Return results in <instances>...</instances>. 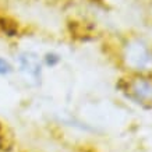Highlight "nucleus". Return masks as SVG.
<instances>
[{
    "label": "nucleus",
    "instance_id": "nucleus-2",
    "mask_svg": "<svg viewBox=\"0 0 152 152\" xmlns=\"http://www.w3.org/2000/svg\"><path fill=\"white\" fill-rule=\"evenodd\" d=\"M126 63L135 70L152 67V55L141 43H131L126 50Z\"/></svg>",
    "mask_w": 152,
    "mask_h": 152
},
{
    "label": "nucleus",
    "instance_id": "nucleus-3",
    "mask_svg": "<svg viewBox=\"0 0 152 152\" xmlns=\"http://www.w3.org/2000/svg\"><path fill=\"white\" fill-rule=\"evenodd\" d=\"M20 63H21V69L28 77L34 80H38L41 77V66L38 61L37 56L31 55V53H24L20 57Z\"/></svg>",
    "mask_w": 152,
    "mask_h": 152
},
{
    "label": "nucleus",
    "instance_id": "nucleus-4",
    "mask_svg": "<svg viewBox=\"0 0 152 152\" xmlns=\"http://www.w3.org/2000/svg\"><path fill=\"white\" fill-rule=\"evenodd\" d=\"M10 71H11V66L9 64V61H6L4 59L0 57V75L9 74Z\"/></svg>",
    "mask_w": 152,
    "mask_h": 152
},
{
    "label": "nucleus",
    "instance_id": "nucleus-5",
    "mask_svg": "<svg viewBox=\"0 0 152 152\" xmlns=\"http://www.w3.org/2000/svg\"><path fill=\"white\" fill-rule=\"evenodd\" d=\"M3 145H4V137H3V131H1V127H0V151L3 149Z\"/></svg>",
    "mask_w": 152,
    "mask_h": 152
},
{
    "label": "nucleus",
    "instance_id": "nucleus-1",
    "mask_svg": "<svg viewBox=\"0 0 152 152\" xmlns=\"http://www.w3.org/2000/svg\"><path fill=\"white\" fill-rule=\"evenodd\" d=\"M121 89L130 99L142 106L152 107V80L141 77L130 78L121 84Z\"/></svg>",
    "mask_w": 152,
    "mask_h": 152
}]
</instances>
